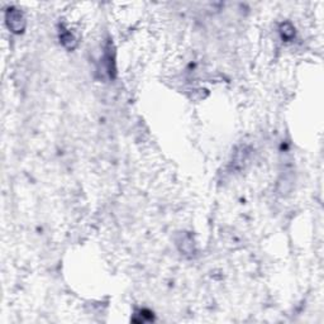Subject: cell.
<instances>
[{"label":"cell","mask_w":324,"mask_h":324,"mask_svg":"<svg viewBox=\"0 0 324 324\" xmlns=\"http://www.w3.org/2000/svg\"><path fill=\"white\" fill-rule=\"evenodd\" d=\"M5 23L10 32L16 33V35H20L24 32L25 25H27L24 13L16 6H10L5 12Z\"/></svg>","instance_id":"cell-1"},{"label":"cell","mask_w":324,"mask_h":324,"mask_svg":"<svg viewBox=\"0 0 324 324\" xmlns=\"http://www.w3.org/2000/svg\"><path fill=\"white\" fill-rule=\"evenodd\" d=\"M112 47H108L104 56L101 57V66L108 78L114 79L116 76V61H114V52H112Z\"/></svg>","instance_id":"cell-2"},{"label":"cell","mask_w":324,"mask_h":324,"mask_svg":"<svg viewBox=\"0 0 324 324\" xmlns=\"http://www.w3.org/2000/svg\"><path fill=\"white\" fill-rule=\"evenodd\" d=\"M60 42L62 43L65 48L70 51L75 50L78 46V38L75 37V35L70 29H66L63 27H61L60 29Z\"/></svg>","instance_id":"cell-3"},{"label":"cell","mask_w":324,"mask_h":324,"mask_svg":"<svg viewBox=\"0 0 324 324\" xmlns=\"http://www.w3.org/2000/svg\"><path fill=\"white\" fill-rule=\"evenodd\" d=\"M178 244L180 247V249L184 253H194L195 252V248H194V241L191 238L190 234L184 233L181 234L180 241H178Z\"/></svg>","instance_id":"cell-4"},{"label":"cell","mask_w":324,"mask_h":324,"mask_svg":"<svg viewBox=\"0 0 324 324\" xmlns=\"http://www.w3.org/2000/svg\"><path fill=\"white\" fill-rule=\"evenodd\" d=\"M280 33L283 40H291L295 37V28L293 27V24L289 22L283 23L280 27Z\"/></svg>","instance_id":"cell-5"}]
</instances>
